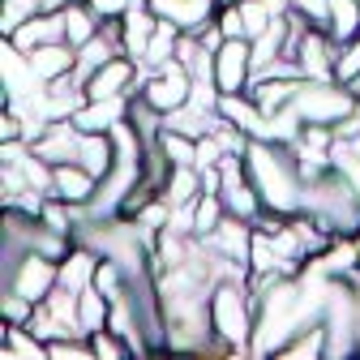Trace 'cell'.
Instances as JSON below:
<instances>
[{"label":"cell","mask_w":360,"mask_h":360,"mask_svg":"<svg viewBox=\"0 0 360 360\" xmlns=\"http://www.w3.org/2000/svg\"><path fill=\"white\" fill-rule=\"evenodd\" d=\"M245 172L253 180V189L262 193V206L270 214H300L304 210V176H300V163H296V150L288 142H266V138H253L249 150H245Z\"/></svg>","instance_id":"obj_1"},{"label":"cell","mask_w":360,"mask_h":360,"mask_svg":"<svg viewBox=\"0 0 360 360\" xmlns=\"http://www.w3.org/2000/svg\"><path fill=\"white\" fill-rule=\"evenodd\" d=\"M206 318H210V352H240L253 356V326H257V304L249 275H223L206 296Z\"/></svg>","instance_id":"obj_2"},{"label":"cell","mask_w":360,"mask_h":360,"mask_svg":"<svg viewBox=\"0 0 360 360\" xmlns=\"http://www.w3.org/2000/svg\"><path fill=\"white\" fill-rule=\"evenodd\" d=\"M304 210L318 219L330 236H360V202H356L352 180L339 167L304 180Z\"/></svg>","instance_id":"obj_3"},{"label":"cell","mask_w":360,"mask_h":360,"mask_svg":"<svg viewBox=\"0 0 360 360\" xmlns=\"http://www.w3.org/2000/svg\"><path fill=\"white\" fill-rule=\"evenodd\" d=\"M292 112H296L300 124L335 129V124H343L347 116H356L360 103H356V90L343 86V82H335V77H326V82H309V77H304L300 90H296V99H292Z\"/></svg>","instance_id":"obj_4"},{"label":"cell","mask_w":360,"mask_h":360,"mask_svg":"<svg viewBox=\"0 0 360 360\" xmlns=\"http://www.w3.org/2000/svg\"><path fill=\"white\" fill-rule=\"evenodd\" d=\"M5 288L43 304L56 288H60V262L48 257V253H39V249H26L22 257L5 262Z\"/></svg>","instance_id":"obj_5"},{"label":"cell","mask_w":360,"mask_h":360,"mask_svg":"<svg viewBox=\"0 0 360 360\" xmlns=\"http://www.w3.org/2000/svg\"><path fill=\"white\" fill-rule=\"evenodd\" d=\"M138 95H142V103H150L159 116H172V112H180V108H189V99H193V73H189V65L167 60L163 69H155V73L142 77Z\"/></svg>","instance_id":"obj_6"},{"label":"cell","mask_w":360,"mask_h":360,"mask_svg":"<svg viewBox=\"0 0 360 360\" xmlns=\"http://www.w3.org/2000/svg\"><path fill=\"white\" fill-rule=\"evenodd\" d=\"M288 60H296V69H300V77H309V82H326V77H335V60H339V39L330 34V30H322V26H300V34H296V43H292V52H288Z\"/></svg>","instance_id":"obj_7"},{"label":"cell","mask_w":360,"mask_h":360,"mask_svg":"<svg viewBox=\"0 0 360 360\" xmlns=\"http://www.w3.org/2000/svg\"><path fill=\"white\" fill-rule=\"evenodd\" d=\"M253 39H223L214 52V86L219 95H245L253 86Z\"/></svg>","instance_id":"obj_8"},{"label":"cell","mask_w":360,"mask_h":360,"mask_svg":"<svg viewBox=\"0 0 360 360\" xmlns=\"http://www.w3.org/2000/svg\"><path fill=\"white\" fill-rule=\"evenodd\" d=\"M219 167H223L219 198H223V206H228V214L257 223V219L266 214V206H262V193L253 189V180H249V172H245V155H228Z\"/></svg>","instance_id":"obj_9"},{"label":"cell","mask_w":360,"mask_h":360,"mask_svg":"<svg viewBox=\"0 0 360 360\" xmlns=\"http://www.w3.org/2000/svg\"><path fill=\"white\" fill-rule=\"evenodd\" d=\"M202 245L228 266V275H249V253H253V223L249 219L228 214Z\"/></svg>","instance_id":"obj_10"},{"label":"cell","mask_w":360,"mask_h":360,"mask_svg":"<svg viewBox=\"0 0 360 360\" xmlns=\"http://www.w3.org/2000/svg\"><path fill=\"white\" fill-rule=\"evenodd\" d=\"M142 77H146V69L133 60V56H112L99 73H90L86 82H82V90H86V99H129V95H138V86H142Z\"/></svg>","instance_id":"obj_11"},{"label":"cell","mask_w":360,"mask_h":360,"mask_svg":"<svg viewBox=\"0 0 360 360\" xmlns=\"http://www.w3.org/2000/svg\"><path fill=\"white\" fill-rule=\"evenodd\" d=\"M146 5L159 22H172L180 34H198L219 18L223 0H146Z\"/></svg>","instance_id":"obj_12"},{"label":"cell","mask_w":360,"mask_h":360,"mask_svg":"<svg viewBox=\"0 0 360 360\" xmlns=\"http://www.w3.org/2000/svg\"><path fill=\"white\" fill-rule=\"evenodd\" d=\"M95 189H99V176L90 167H82L77 159L52 163V193L48 198H60L69 206H90V202H95Z\"/></svg>","instance_id":"obj_13"},{"label":"cell","mask_w":360,"mask_h":360,"mask_svg":"<svg viewBox=\"0 0 360 360\" xmlns=\"http://www.w3.org/2000/svg\"><path fill=\"white\" fill-rule=\"evenodd\" d=\"M155 30H159V18L150 13V5H146V0H133L129 13L116 22V34H120L124 56H133V60L142 65V56H146V48H150V39H155Z\"/></svg>","instance_id":"obj_14"},{"label":"cell","mask_w":360,"mask_h":360,"mask_svg":"<svg viewBox=\"0 0 360 360\" xmlns=\"http://www.w3.org/2000/svg\"><path fill=\"white\" fill-rule=\"evenodd\" d=\"M300 82H304V77H296V73H257L253 86H249V95L257 99V108H262L266 116H279V112L292 108Z\"/></svg>","instance_id":"obj_15"},{"label":"cell","mask_w":360,"mask_h":360,"mask_svg":"<svg viewBox=\"0 0 360 360\" xmlns=\"http://www.w3.org/2000/svg\"><path fill=\"white\" fill-rule=\"evenodd\" d=\"M26 60H30V73H34L43 86H52V82L73 77V69H77V48H73V43H43V48L26 52Z\"/></svg>","instance_id":"obj_16"},{"label":"cell","mask_w":360,"mask_h":360,"mask_svg":"<svg viewBox=\"0 0 360 360\" xmlns=\"http://www.w3.org/2000/svg\"><path fill=\"white\" fill-rule=\"evenodd\" d=\"M77 146H82V129H77L69 116H65V120H52V124L30 142V150H34L39 159H48V163H69V159H77Z\"/></svg>","instance_id":"obj_17"},{"label":"cell","mask_w":360,"mask_h":360,"mask_svg":"<svg viewBox=\"0 0 360 360\" xmlns=\"http://www.w3.org/2000/svg\"><path fill=\"white\" fill-rule=\"evenodd\" d=\"M9 43H13V48H22V52H34V48H43V43H65V18H60V9H39V13H30L9 34Z\"/></svg>","instance_id":"obj_18"},{"label":"cell","mask_w":360,"mask_h":360,"mask_svg":"<svg viewBox=\"0 0 360 360\" xmlns=\"http://www.w3.org/2000/svg\"><path fill=\"white\" fill-rule=\"evenodd\" d=\"M133 99V95H129ZM129 99H86L69 120L82 133H112L120 120H129Z\"/></svg>","instance_id":"obj_19"},{"label":"cell","mask_w":360,"mask_h":360,"mask_svg":"<svg viewBox=\"0 0 360 360\" xmlns=\"http://www.w3.org/2000/svg\"><path fill=\"white\" fill-rule=\"evenodd\" d=\"M326 352H330V326H326V318H313L275 352V360H322Z\"/></svg>","instance_id":"obj_20"},{"label":"cell","mask_w":360,"mask_h":360,"mask_svg":"<svg viewBox=\"0 0 360 360\" xmlns=\"http://www.w3.org/2000/svg\"><path fill=\"white\" fill-rule=\"evenodd\" d=\"M99 249H90L82 240H73V249L60 257V288L69 292H86L90 283H95V270H99Z\"/></svg>","instance_id":"obj_21"},{"label":"cell","mask_w":360,"mask_h":360,"mask_svg":"<svg viewBox=\"0 0 360 360\" xmlns=\"http://www.w3.org/2000/svg\"><path fill=\"white\" fill-rule=\"evenodd\" d=\"M206 193V185H202V167H172V176H167V185H163V202L172 206V210H185V206H193L198 198Z\"/></svg>","instance_id":"obj_22"},{"label":"cell","mask_w":360,"mask_h":360,"mask_svg":"<svg viewBox=\"0 0 360 360\" xmlns=\"http://www.w3.org/2000/svg\"><path fill=\"white\" fill-rule=\"evenodd\" d=\"M60 18H65V43H73V48H82V43H90L108 22L86 5V0H69V5L60 9Z\"/></svg>","instance_id":"obj_23"},{"label":"cell","mask_w":360,"mask_h":360,"mask_svg":"<svg viewBox=\"0 0 360 360\" xmlns=\"http://www.w3.org/2000/svg\"><path fill=\"white\" fill-rule=\"evenodd\" d=\"M108 322H112V300L95 283H90L86 292H77V326H82V335H95Z\"/></svg>","instance_id":"obj_24"},{"label":"cell","mask_w":360,"mask_h":360,"mask_svg":"<svg viewBox=\"0 0 360 360\" xmlns=\"http://www.w3.org/2000/svg\"><path fill=\"white\" fill-rule=\"evenodd\" d=\"M223 219H228V206H223V198H219V193H202V198L189 206V232H193L198 240H206Z\"/></svg>","instance_id":"obj_25"},{"label":"cell","mask_w":360,"mask_h":360,"mask_svg":"<svg viewBox=\"0 0 360 360\" xmlns=\"http://www.w3.org/2000/svg\"><path fill=\"white\" fill-rule=\"evenodd\" d=\"M159 150L167 155V163L172 167H198V138L193 133H185V129H172V124H163V133H159Z\"/></svg>","instance_id":"obj_26"},{"label":"cell","mask_w":360,"mask_h":360,"mask_svg":"<svg viewBox=\"0 0 360 360\" xmlns=\"http://www.w3.org/2000/svg\"><path fill=\"white\" fill-rule=\"evenodd\" d=\"M0 356H26V360H39V356H48V343H43L30 326H5V335H0Z\"/></svg>","instance_id":"obj_27"},{"label":"cell","mask_w":360,"mask_h":360,"mask_svg":"<svg viewBox=\"0 0 360 360\" xmlns=\"http://www.w3.org/2000/svg\"><path fill=\"white\" fill-rule=\"evenodd\" d=\"M176 48H180V30H176L172 22H159V30H155V39H150V48H146V56H142V69H146V73L163 69L167 60H176Z\"/></svg>","instance_id":"obj_28"},{"label":"cell","mask_w":360,"mask_h":360,"mask_svg":"<svg viewBox=\"0 0 360 360\" xmlns=\"http://www.w3.org/2000/svg\"><path fill=\"white\" fill-rule=\"evenodd\" d=\"M330 34L339 43L360 34V0H330Z\"/></svg>","instance_id":"obj_29"},{"label":"cell","mask_w":360,"mask_h":360,"mask_svg":"<svg viewBox=\"0 0 360 360\" xmlns=\"http://www.w3.org/2000/svg\"><path fill=\"white\" fill-rule=\"evenodd\" d=\"M90 339V352L95 356H108V360H120V356H133V347H129V339L120 335V330H112V326H103V330H95V335H86Z\"/></svg>","instance_id":"obj_30"},{"label":"cell","mask_w":360,"mask_h":360,"mask_svg":"<svg viewBox=\"0 0 360 360\" xmlns=\"http://www.w3.org/2000/svg\"><path fill=\"white\" fill-rule=\"evenodd\" d=\"M34 309H39L34 300L18 296V292H9V288H5V296H0V318H5V326H30Z\"/></svg>","instance_id":"obj_31"},{"label":"cell","mask_w":360,"mask_h":360,"mask_svg":"<svg viewBox=\"0 0 360 360\" xmlns=\"http://www.w3.org/2000/svg\"><path fill=\"white\" fill-rule=\"evenodd\" d=\"M356 77H360V34L347 39V43H339V60H335V82L352 86Z\"/></svg>","instance_id":"obj_32"},{"label":"cell","mask_w":360,"mask_h":360,"mask_svg":"<svg viewBox=\"0 0 360 360\" xmlns=\"http://www.w3.org/2000/svg\"><path fill=\"white\" fill-rule=\"evenodd\" d=\"M288 9H292L300 22H309V26L330 30V0H288Z\"/></svg>","instance_id":"obj_33"},{"label":"cell","mask_w":360,"mask_h":360,"mask_svg":"<svg viewBox=\"0 0 360 360\" xmlns=\"http://www.w3.org/2000/svg\"><path fill=\"white\" fill-rule=\"evenodd\" d=\"M223 159H228V146L219 142V133L214 129L202 133V138H198V167H219Z\"/></svg>","instance_id":"obj_34"},{"label":"cell","mask_w":360,"mask_h":360,"mask_svg":"<svg viewBox=\"0 0 360 360\" xmlns=\"http://www.w3.org/2000/svg\"><path fill=\"white\" fill-rule=\"evenodd\" d=\"M335 167L352 180V189H356V202H360V155H347V150H339L335 146Z\"/></svg>","instance_id":"obj_35"},{"label":"cell","mask_w":360,"mask_h":360,"mask_svg":"<svg viewBox=\"0 0 360 360\" xmlns=\"http://www.w3.org/2000/svg\"><path fill=\"white\" fill-rule=\"evenodd\" d=\"M86 5L95 9L103 22H120V18L129 13V5H133V0H86Z\"/></svg>","instance_id":"obj_36"},{"label":"cell","mask_w":360,"mask_h":360,"mask_svg":"<svg viewBox=\"0 0 360 360\" xmlns=\"http://www.w3.org/2000/svg\"><path fill=\"white\" fill-rule=\"evenodd\" d=\"M352 90H356V103H360V77H356V82H352Z\"/></svg>","instance_id":"obj_37"}]
</instances>
